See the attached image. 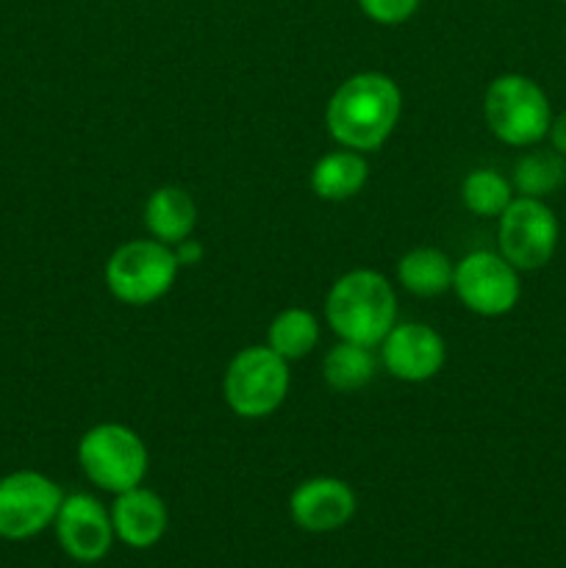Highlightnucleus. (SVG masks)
<instances>
[{
    "label": "nucleus",
    "instance_id": "nucleus-12",
    "mask_svg": "<svg viewBox=\"0 0 566 568\" xmlns=\"http://www.w3.org/2000/svg\"><path fill=\"white\" fill-rule=\"evenodd\" d=\"M358 499L350 483L338 477H309L289 497L292 521L305 532H336L355 516Z\"/></svg>",
    "mask_w": 566,
    "mask_h": 568
},
{
    "label": "nucleus",
    "instance_id": "nucleus-1",
    "mask_svg": "<svg viewBox=\"0 0 566 568\" xmlns=\"http://www.w3.org/2000/svg\"><path fill=\"white\" fill-rule=\"evenodd\" d=\"M403 111V92L386 72H355L336 87L325 109L327 133L338 148L375 153L386 144Z\"/></svg>",
    "mask_w": 566,
    "mask_h": 568
},
{
    "label": "nucleus",
    "instance_id": "nucleus-21",
    "mask_svg": "<svg viewBox=\"0 0 566 568\" xmlns=\"http://www.w3.org/2000/svg\"><path fill=\"white\" fill-rule=\"evenodd\" d=\"M420 3L422 0H358V9L377 26H403L416 14Z\"/></svg>",
    "mask_w": 566,
    "mask_h": 568
},
{
    "label": "nucleus",
    "instance_id": "nucleus-3",
    "mask_svg": "<svg viewBox=\"0 0 566 568\" xmlns=\"http://www.w3.org/2000/svg\"><path fill=\"white\" fill-rule=\"evenodd\" d=\"M553 116L547 92L519 72L497 75L483 94V120L488 131L511 148H536L544 142Z\"/></svg>",
    "mask_w": 566,
    "mask_h": 568
},
{
    "label": "nucleus",
    "instance_id": "nucleus-11",
    "mask_svg": "<svg viewBox=\"0 0 566 568\" xmlns=\"http://www.w3.org/2000/svg\"><path fill=\"white\" fill-rule=\"evenodd\" d=\"M447 361V344L425 322L394 325L381 342V364L403 383H425L442 372Z\"/></svg>",
    "mask_w": 566,
    "mask_h": 568
},
{
    "label": "nucleus",
    "instance_id": "nucleus-19",
    "mask_svg": "<svg viewBox=\"0 0 566 568\" xmlns=\"http://www.w3.org/2000/svg\"><path fill=\"white\" fill-rule=\"evenodd\" d=\"M320 344V322L305 308H286L270 322L266 347L283 361H300Z\"/></svg>",
    "mask_w": 566,
    "mask_h": 568
},
{
    "label": "nucleus",
    "instance_id": "nucleus-17",
    "mask_svg": "<svg viewBox=\"0 0 566 568\" xmlns=\"http://www.w3.org/2000/svg\"><path fill=\"white\" fill-rule=\"evenodd\" d=\"M375 369L377 361L372 355V347L342 342V338H338L336 347L327 349L325 361H322V377L338 394L361 392L375 377Z\"/></svg>",
    "mask_w": 566,
    "mask_h": 568
},
{
    "label": "nucleus",
    "instance_id": "nucleus-16",
    "mask_svg": "<svg viewBox=\"0 0 566 568\" xmlns=\"http://www.w3.org/2000/svg\"><path fill=\"white\" fill-rule=\"evenodd\" d=\"M455 264L438 247H414L397 261V281L416 297H438L453 288Z\"/></svg>",
    "mask_w": 566,
    "mask_h": 568
},
{
    "label": "nucleus",
    "instance_id": "nucleus-5",
    "mask_svg": "<svg viewBox=\"0 0 566 568\" xmlns=\"http://www.w3.org/2000/svg\"><path fill=\"white\" fill-rule=\"evenodd\" d=\"M289 361L264 344L239 349L222 377L225 403L239 419H266L283 405L289 394Z\"/></svg>",
    "mask_w": 566,
    "mask_h": 568
},
{
    "label": "nucleus",
    "instance_id": "nucleus-15",
    "mask_svg": "<svg viewBox=\"0 0 566 568\" xmlns=\"http://www.w3.org/2000/svg\"><path fill=\"white\" fill-rule=\"evenodd\" d=\"M366 181H370V164L364 153L347 148L325 153L311 170V189L316 197L327 203H344L355 197L366 186Z\"/></svg>",
    "mask_w": 566,
    "mask_h": 568
},
{
    "label": "nucleus",
    "instance_id": "nucleus-23",
    "mask_svg": "<svg viewBox=\"0 0 566 568\" xmlns=\"http://www.w3.org/2000/svg\"><path fill=\"white\" fill-rule=\"evenodd\" d=\"M547 139H549V144H553L555 153H560L566 159V109L560 111V114L553 116Z\"/></svg>",
    "mask_w": 566,
    "mask_h": 568
},
{
    "label": "nucleus",
    "instance_id": "nucleus-10",
    "mask_svg": "<svg viewBox=\"0 0 566 568\" xmlns=\"http://www.w3.org/2000/svg\"><path fill=\"white\" fill-rule=\"evenodd\" d=\"M59 547L75 564H98L114 547L111 510L92 494H67L53 521Z\"/></svg>",
    "mask_w": 566,
    "mask_h": 568
},
{
    "label": "nucleus",
    "instance_id": "nucleus-24",
    "mask_svg": "<svg viewBox=\"0 0 566 568\" xmlns=\"http://www.w3.org/2000/svg\"><path fill=\"white\" fill-rule=\"evenodd\" d=\"M564 3H566V0H564Z\"/></svg>",
    "mask_w": 566,
    "mask_h": 568
},
{
    "label": "nucleus",
    "instance_id": "nucleus-7",
    "mask_svg": "<svg viewBox=\"0 0 566 568\" xmlns=\"http://www.w3.org/2000/svg\"><path fill=\"white\" fill-rule=\"evenodd\" d=\"M560 225L555 211L538 197L511 200L497 216V253L519 272H536L553 261Z\"/></svg>",
    "mask_w": 566,
    "mask_h": 568
},
{
    "label": "nucleus",
    "instance_id": "nucleus-9",
    "mask_svg": "<svg viewBox=\"0 0 566 568\" xmlns=\"http://www.w3.org/2000/svg\"><path fill=\"white\" fill-rule=\"evenodd\" d=\"M453 292L466 311L497 320L511 314L519 303V270L492 250H472L455 264Z\"/></svg>",
    "mask_w": 566,
    "mask_h": 568
},
{
    "label": "nucleus",
    "instance_id": "nucleus-4",
    "mask_svg": "<svg viewBox=\"0 0 566 568\" xmlns=\"http://www.w3.org/2000/svg\"><path fill=\"white\" fill-rule=\"evenodd\" d=\"M78 466L89 483L109 494L142 486L150 469V453L137 430L120 422L89 427L78 442Z\"/></svg>",
    "mask_w": 566,
    "mask_h": 568
},
{
    "label": "nucleus",
    "instance_id": "nucleus-8",
    "mask_svg": "<svg viewBox=\"0 0 566 568\" xmlns=\"http://www.w3.org/2000/svg\"><path fill=\"white\" fill-rule=\"evenodd\" d=\"M61 503L64 491L42 471L20 469L0 477V538L31 541L53 527Z\"/></svg>",
    "mask_w": 566,
    "mask_h": 568
},
{
    "label": "nucleus",
    "instance_id": "nucleus-2",
    "mask_svg": "<svg viewBox=\"0 0 566 568\" xmlns=\"http://www.w3.org/2000/svg\"><path fill=\"white\" fill-rule=\"evenodd\" d=\"M325 316L342 342L375 347L397 325V294L381 272L350 270L327 292Z\"/></svg>",
    "mask_w": 566,
    "mask_h": 568
},
{
    "label": "nucleus",
    "instance_id": "nucleus-18",
    "mask_svg": "<svg viewBox=\"0 0 566 568\" xmlns=\"http://www.w3.org/2000/svg\"><path fill=\"white\" fill-rule=\"evenodd\" d=\"M566 181V159L555 150H530L519 155L514 164V192L519 197H538L544 200L547 194L558 192Z\"/></svg>",
    "mask_w": 566,
    "mask_h": 568
},
{
    "label": "nucleus",
    "instance_id": "nucleus-14",
    "mask_svg": "<svg viewBox=\"0 0 566 568\" xmlns=\"http://www.w3.org/2000/svg\"><path fill=\"white\" fill-rule=\"evenodd\" d=\"M144 227L161 244L175 247L198 227V203L181 186H161L144 203Z\"/></svg>",
    "mask_w": 566,
    "mask_h": 568
},
{
    "label": "nucleus",
    "instance_id": "nucleus-22",
    "mask_svg": "<svg viewBox=\"0 0 566 568\" xmlns=\"http://www.w3.org/2000/svg\"><path fill=\"white\" fill-rule=\"evenodd\" d=\"M172 253H175V261L178 266H198L200 261H203L205 255V247L198 242V239H183V242H178L175 247H172Z\"/></svg>",
    "mask_w": 566,
    "mask_h": 568
},
{
    "label": "nucleus",
    "instance_id": "nucleus-13",
    "mask_svg": "<svg viewBox=\"0 0 566 568\" xmlns=\"http://www.w3.org/2000/svg\"><path fill=\"white\" fill-rule=\"evenodd\" d=\"M109 510L117 541L131 549L155 547L170 527V510H166L164 499L144 486L114 494Z\"/></svg>",
    "mask_w": 566,
    "mask_h": 568
},
{
    "label": "nucleus",
    "instance_id": "nucleus-6",
    "mask_svg": "<svg viewBox=\"0 0 566 568\" xmlns=\"http://www.w3.org/2000/svg\"><path fill=\"white\" fill-rule=\"evenodd\" d=\"M178 270L181 266L170 244H161L155 239H137V242L120 244L105 261V288L117 303L142 308L170 292Z\"/></svg>",
    "mask_w": 566,
    "mask_h": 568
},
{
    "label": "nucleus",
    "instance_id": "nucleus-20",
    "mask_svg": "<svg viewBox=\"0 0 566 568\" xmlns=\"http://www.w3.org/2000/svg\"><path fill=\"white\" fill-rule=\"evenodd\" d=\"M514 197V183L497 170H472L461 183V203L475 216H499Z\"/></svg>",
    "mask_w": 566,
    "mask_h": 568
}]
</instances>
